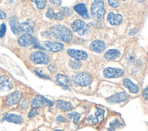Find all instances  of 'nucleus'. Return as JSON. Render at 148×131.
Returning a JSON list of instances; mask_svg holds the SVG:
<instances>
[{
    "instance_id": "nucleus-43",
    "label": "nucleus",
    "mask_w": 148,
    "mask_h": 131,
    "mask_svg": "<svg viewBox=\"0 0 148 131\" xmlns=\"http://www.w3.org/2000/svg\"><path fill=\"white\" fill-rule=\"evenodd\" d=\"M136 1H137L138 2H143V1H145V0H136Z\"/></svg>"
},
{
    "instance_id": "nucleus-18",
    "label": "nucleus",
    "mask_w": 148,
    "mask_h": 131,
    "mask_svg": "<svg viewBox=\"0 0 148 131\" xmlns=\"http://www.w3.org/2000/svg\"><path fill=\"white\" fill-rule=\"evenodd\" d=\"M123 85L132 94H137L139 91V86L137 84H134L130 79L125 78L123 80Z\"/></svg>"
},
{
    "instance_id": "nucleus-16",
    "label": "nucleus",
    "mask_w": 148,
    "mask_h": 131,
    "mask_svg": "<svg viewBox=\"0 0 148 131\" xmlns=\"http://www.w3.org/2000/svg\"><path fill=\"white\" fill-rule=\"evenodd\" d=\"M91 49L97 53H102L106 48L105 44L101 40H94L90 44Z\"/></svg>"
},
{
    "instance_id": "nucleus-30",
    "label": "nucleus",
    "mask_w": 148,
    "mask_h": 131,
    "mask_svg": "<svg viewBox=\"0 0 148 131\" xmlns=\"http://www.w3.org/2000/svg\"><path fill=\"white\" fill-rule=\"evenodd\" d=\"M54 13L52 8L49 9L46 13V16L50 19H54Z\"/></svg>"
},
{
    "instance_id": "nucleus-36",
    "label": "nucleus",
    "mask_w": 148,
    "mask_h": 131,
    "mask_svg": "<svg viewBox=\"0 0 148 131\" xmlns=\"http://www.w3.org/2000/svg\"><path fill=\"white\" fill-rule=\"evenodd\" d=\"M49 1L52 5L55 6H59L61 3V0H49Z\"/></svg>"
},
{
    "instance_id": "nucleus-17",
    "label": "nucleus",
    "mask_w": 148,
    "mask_h": 131,
    "mask_svg": "<svg viewBox=\"0 0 148 131\" xmlns=\"http://www.w3.org/2000/svg\"><path fill=\"white\" fill-rule=\"evenodd\" d=\"M108 20L112 25H118L121 24L123 21V17L120 14H114L110 12L108 15Z\"/></svg>"
},
{
    "instance_id": "nucleus-29",
    "label": "nucleus",
    "mask_w": 148,
    "mask_h": 131,
    "mask_svg": "<svg viewBox=\"0 0 148 131\" xmlns=\"http://www.w3.org/2000/svg\"><path fill=\"white\" fill-rule=\"evenodd\" d=\"M6 31V26L4 23L0 25V38L3 37Z\"/></svg>"
},
{
    "instance_id": "nucleus-39",
    "label": "nucleus",
    "mask_w": 148,
    "mask_h": 131,
    "mask_svg": "<svg viewBox=\"0 0 148 131\" xmlns=\"http://www.w3.org/2000/svg\"><path fill=\"white\" fill-rule=\"evenodd\" d=\"M143 97L145 99H147V88H145L143 90Z\"/></svg>"
},
{
    "instance_id": "nucleus-21",
    "label": "nucleus",
    "mask_w": 148,
    "mask_h": 131,
    "mask_svg": "<svg viewBox=\"0 0 148 131\" xmlns=\"http://www.w3.org/2000/svg\"><path fill=\"white\" fill-rule=\"evenodd\" d=\"M56 105L58 109L64 111H70L73 107V105L71 102L63 100H58L56 102Z\"/></svg>"
},
{
    "instance_id": "nucleus-23",
    "label": "nucleus",
    "mask_w": 148,
    "mask_h": 131,
    "mask_svg": "<svg viewBox=\"0 0 148 131\" xmlns=\"http://www.w3.org/2000/svg\"><path fill=\"white\" fill-rule=\"evenodd\" d=\"M84 22L82 20H76L71 24V28L73 32H79L84 27Z\"/></svg>"
},
{
    "instance_id": "nucleus-33",
    "label": "nucleus",
    "mask_w": 148,
    "mask_h": 131,
    "mask_svg": "<svg viewBox=\"0 0 148 131\" xmlns=\"http://www.w3.org/2000/svg\"><path fill=\"white\" fill-rule=\"evenodd\" d=\"M38 114H39L38 110L34 108V109H31L29 111V112L28 113V117H33L35 116L36 115H38Z\"/></svg>"
},
{
    "instance_id": "nucleus-15",
    "label": "nucleus",
    "mask_w": 148,
    "mask_h": 131,
    "mask_svg": "<svg viewBox=\"0 0 148 131\" xmlns=\"http://www.w3.org/2000/svg\"><path fill=\"white\" fill-rule=\"evenodd\" d=\"M73 9L84 19H87L90 18V15L88 10L84 3H78L74 6Z\"/></svg>"
},
{
    "instance_id": "nucleus-32",
    "label": "nucleus",
    "mask_w": 148,
    "mask_h": 131,
    "mask_svg": "<svg viewBox=\"0 0 148 131\" xmlns=\"http://www.w3.org/2000/svg\"><path fill=\"white\" fill-rule=\"evenodd\" d=\"M109 4L113 7H117L119 6V0H108Z\"/></svg>"
},
{
    "instance_id": "nucleus-5",
    "label": "nucleus",
    "mask_w": 148,
    "mask_h": 131,
    "mask_svg": "<svg viewBox=\"0 0 148 131\" xmlns=\"http://www.w3.org/2000/svg\"><path fill=\"white\" fill-rule=\"evenodd\" d=\"M96 111L94 113V114L90 115L86 120V122L88 124H91L92 125L97 124L101 122L104 118L105 110L100 107H97Z\"/></svg>"
},
{
    "instance_id": "nucleus-4",
    "label": "nucleus",
    "mask_w": 148,
    "mask_h": 131,
    "mask_svg": "<svg viewBox=\"0 0 148 131\" xmlns=\"http://www.w3.org/2000/svg\"><path fill=\"white\" fill-rule=\"evenodd\" d=\"M105 12L103 0H94L91 6V13L95 18H100Z\"/></svg>"
},
{
    "instance_id": "nucleus-42",
    "label": "nucleus",
    "mask_w": 148,
    "mask_h": 131,
    "mask_svg": "<svg viewBox=\"0 0 148 131\" xmlns=\"http://www.w3.org/2000/svg\"><path fill=\"white\" fill-rule=\"evenodd\" d=\"M52 131H64L63 130H61V129H56V130H53Z\"/></svg>"
},
{
    "instance_id": "nucleus-40",
    "label": "nucleus",
    "mask_w": 148,
    "mask_h": 131,
    "mask_svg": "<svg viewBox=\"0 0 148 131\" xmlns=\"http://www.w3.org/2000/svg\"><path fill=\"white\" fill-rule=\"evenodd\" d=\"M6 17V14L5 12L0 10V19H5Z\"/></svg>"
},
{
    "instance_id": "nucleus-44",
    "label": "nucleus",
    "mask_w": 148,
    "mask_h": 131,
    "mask_svg": "<svg viewBox=\"0 0 148 131\" xmlns=\"http://www.w3.org/2000/svg\"><path fill=\"white\" fill-rule=\"evenodd\" d=\"M37 131H40V130H37Z\"/></svg>"
},
{
    "instance_id": "nucleus-2",
    "label": "nucleus",
    "mask_w": 148,
    "mask_h": 131,
    "mask_svg": "<svg viewBox=\"0 0 148 131\" xmlns=\"http://www.w3.org/2000/svg\"><path fill=\"white\" fill-rule=\"evenodd\" d=\"M72 79L75 84L82 87L89 86L92 82V76L86 72L77 73L73 75Z\"/></svg>"
},
{
    "instance_id": "nucleus-11",
    "label": "nucleus",
    "mask_w": 148,
    "mask_h": 131,
    "mask_svg": "<svg viewBox=\"0 0 148 131\" xmlns=\"http://www.w3.org/2000/svg\"><path fill=\"white\" fill-rule=\"evenodd\" d=\"M18 43L23 47H28L31 45L36 44L35 39L30 35L24 34L18 38Z\"/></svg>"
},
{
    "instance_id": "nucleus-25",
    "label": "nucleus",
    "mask_w": 148,
    "mask_h": 131,
    "mask_svg": "<svg viewBox=\"0 0 148 131\" xmlns=\"http://www.w3.org/2000/svg\"><path fill=\"white\" fill-rule=\"evenodd\" d=\"M122 125L121 122L117 118H116L113 121L110 122L109 127L108 128L109 131H115L117 129L119 128Z\"/></svg>"
},
{
    "instance_id": "nucleus-41",
    "label": "nucleus",
    "mask_w": 148,
    "mask_h": 131,
    "mask_svg": "<svg viewBox=\"0 0 148 131\" xmlns=\"http://www.w3.org/2000/svg\"><path fill=\"white\" fill-rule=\"evenodd\" d=\"M135 33H136V30H135V29H131V30H130V34H131V35H134V34H135Z\"/></svg>"
},
{
    "instance_id": "nucleus-26",
    "label": "nucleus",
    "mask_w": 148,
    "mask_h": 131,
    "mask_svg": "<svg viewBox=\"0 0 148 131\" xmlns=\"http://www.w3.org/2000/svg\"><path fill=\"white\" fill-rule=\"evenodd\" d=\"M68 117L69 119L71 120H73V123L76 124L80 118V115L79 113L75 111V112H72V113H70L68 114Z\"/></svg>"
},
{
    "instance_id": "nucleus-1",
    "label": "nucleus",
    "mask_w": 148,
    "mask_h": 131,
    "mask_svg": "<svg viewBox=\"0 0 148 131\" xmlns=\"http://www.w3.org/2000/svg\"><path fill=\"white\" fill-rule=\"evenodd\" d=\"M50 32L56 38L64 42L68 43L72 39V33L71 30L66 26L56 25L51 27Z\"/></svg>"
},
{
    "instance_id": "nucleus-6",
    "label": "nucleus",
    "mask_w": 148,
    "mask_h": 131,
    "mask_svg": "<svg viewBox=\"0 0 148 131\" xmlns=\"http://www.w3.org/2000/svg\"><path fill=\"white\" fill-rule=\"evenodd\" d=\"M53 105L54 102L46 98L42 95H38L32 99L31 107L32 108L37 109L42 107L43 106H53Z\"/></svg>"
},
{
    "instance_id": "nucleus-12",
    "label": "nucleus",
    "mask_w": 148,
    "mask_h": 131,
    "mask_svg": "<svg viewBox=\"0 0 148 131\" xmlns=\"http://www.w3.org/2000/svg\"><path fill=\"white\" fill-rule=\"evenodd\" d=\"M128 95L124 92H120L110 97L107 101L109 103H118L125 101L128 99Z\"/></svg>"
},
{
    "instance_id": "nucleus-9",
    "label": "nucleus",
    "mask_w": 148,
    "mask_h": 131,
    "mask_svg": "<svg viewBox=\"0 0 148 131\" xmlns=\"http://www.w3.org/2000/svg\"><path fill=\"white\" fill-rule=\"evenodd\" d=\"M21 98H22V92L19 90L16 91L10 94L6 97V98L5 100L6 104L9 106H13L17 104V103H18L19 101L21 100Z\"/></svg>"
},
{
    "instance_id": "nucleus-10",
    "label": "nucleus",
    "mask_w": 148,
    "mask_h": 131,
    "mask_svg": "<svg viewBox=\"0 0 148 131\" xmlns=\"http://www.w3.org/2000/svg\"><path fill=\"white\" fill-rule=\"evenodd\" d=\"M66 52L69 56L76 60H86L88 57V54L87 52L82 50L68 49H67Z\"/></svg>"
},
{
    "instance_id": "nucleus-27",
    "label": "nucleus",
    "mask_w": 148,
    "mask_h": 131,
    "mask_svg": "<svg viewBox=\"0 0 148 131\" xmlns=\"http://www.w3.org/2000/svg\"><path fill=\"white\" fill-rule=\"evenodd\" d=\"M69 65L70 67L73 70H78L82 67V63L79 60H70L69 62Z\"/></svg>"
},
{
    "instance_id": "nucleus-8",
    "label": "nucleus",
    "mask_w": 148,
    "mask_h": 131,
    "mask_svg": "<svg viewBox=\"0 0 148 131\" xmlns=\"http://www.w3.org/2000/svg\"><path fill=\"white\" fill-rule=\"evenodd\" d=\"M42 48L50 52H56L62 51L64 49V44L60 43L46 41L42 43Z\"/></svg>"
},
{
    "instance_id": "nucleus-31",
    "label": "nucleus",
    "mask_w": 148,
    "mask_h": 131,
    "mask_svg": "<svg viewBox=\"0 0 148 131\" xmlns=\"http://www.w3.org/2000/svg\"><path fill=\"white\" fill-rule=\"evenodd\" d=\"M64 14L63 12H58L57 13H54V19L57 20H62L64 18Z\"/></svg>"
},
{
    "instance_id": "nucleus-37",
    "label": "nucleus",
    "mask_w": 148,
    "mask_h": 131,
    "mask_svg": "<svg viewBox=\"0 0 148 131\" xmlns=\"http://www.w3.org/2000/svg\"><path fill=\"white\" fill-rule=\"evenodd\" d=\"M28 105H29V101H28V100L26 99V100H24L22 102V103L21 104V107L23 109H25L28 106Z\"/></svg>"
},
{
    "instance_id": "nucleus-28",
    "label": "nucleus",
    "mask_w": 148,
    "mask_h": 131,
    "mask_svg": "<svg viewBox=\"0 0 148 131\" xmlns=\"http://www.w3.org/2000/svg\"><path fill=\"white\" fill-rule=\"evenodd\" d=\"M31 1L36 3V7L39 9H43L46 4V0H31Z\"/></svg>"
},
{
    "instance_id": "nucleus-14",
    "label": "nucleus",
    "mask_w": 148,
    "mask_h": 131,
    "mask_svg": "<svg viewBox=\"0 0 148 131\" xmlns=\"http://www.w3.org/2000/svg\"><path fill=\"white\" fill-rule=\"evenodd\" d=\"M6 121L17 124H21L23 122V118L21 115L15 114L6 113L2 117V121Z\"/></svg>"
},
{
    "instance_id": "nucleus-34",
    "label": "nucleus",
    "mask_w": 148,
    "mask_h": 131,
    "mask_svg": "<svg viewBox=\"0 0 148 131\" xmlns=\"http://www.w3.org/2000/svg\"><path fill=\"white\" fill-rule=\"evenodd\" d=\"M56 121L58 122H67V119L62 115H58L56 118Z\"/></svg>"
},
{
    "instance_id": "nucleus-3",
    "label": "nucleus",
    "mask_w": 148,
    "mask_h": 131,
    "mask_svg": "<svg viewBox=\"0 0 148 131\" xmlns=\"http://www.w3.org/2000/svg\"><path fill=\"white\" fill-rule=\"evenodd\" d=\"M31 60L35 64H46L50 61L49 56L41 51H37L30 55Z\"/></svg>"
},
{
    "instance_id": "nucleus-19",
    "label": "nucleus",
    "mask_w": 148,
    "mask_h": 131,
    "mask_svg": "<svg viewBox=\"0 0 148 131\" xmlns=\"http://www.w3.org/2000/svg\"><path fill=\"white\" fill-rule=\"evenodd\" d=\"M20 31L23 32L25 34H28L32 36L34 32V25L28 22H24L20 24Z\"/></svg>"
},
{
    "instance_id": "nucleus-24",
    "label": "nucleus",
    "mask_w": 148,
    "mask_h": 131,
    "mask_svg": "<svg viewBox=\"0 0 148 131\" xmlns=\"http://www.w3.org/2000/svg\"><path fill=\"white\" fill-rule=\"evenodd\" d=\"M56 80L58 83L64 87L68 86L69 85V80L67 76L65 75L58 74L56 76Z\"/></svg>"
},
{
    "instance_id": "nucleus-35",
    "label": "nucleus",
    "mask_w": 148,
    "mask_h": 131,
    "mask_svg": "<svg viewBox=\"0 0 148 131\" xmlns=\"http://www.w3.org/2000/svg\"><path fill=\"white\" fill-rule=\"evenodd\" d=\"M48 69H49V70L50 71V72H52V73L56 72V70H57L56 66H55L54 64H51L50 65H49V66H48Z\"/></svg>"
},
{
    "instance_id": "nucleus-20",
    "label": "nucleus",
    "mask_w": 148,
    "mask_h": 131,
    "mask_svg": "<svg viewBox=\"0 0 148 131\" xmlns=\"http://www.w3.org/2000/svg\"><path fill=\"white\" fill-rule=\"evenodd\" d=\"M9 24L10 26V28L13 32V33L15 34H18L20 33V24L18 23V20L16 17L12 16L9 19Z\"/></svg>"
},
{
    "instance_id": "nucleus-22",
    "label": "nucleus",
    "mask_w": 148,
    "mask_h": 131,
    "mask_svg": "<svg viewBox=\"0 0 148 131\" xmlns=\"http://www.w3.org/2000/svg\"><path fill=\"white\" fill-rule=\"evenodd\" d=\"M120 52L118 49H112L107 51L104 54V57L108 60H114L120 57Z\"/></svg>"
},
{
    "instance_id": "nucleus-7",
    "label": "nucleus",
    "mask_w": 148,
    "mask_h": 131,
    "mask_svg": "<svg viewBox=\"0 0 148 131\" xmlns=\"http://www.w3.org/2000/svg\"><path fill=\"white\" fill-rule=\"evenodd\" d=\"M124 74V70L118 68L107 67L105 68L103 71V75L104 77L108 79L117 78L122 76Z\"/></svg>"
},
{
    "instance_id": "nucleus-13",
    "label": "nucleus",
    "mask_w": 148,
    "mask_h": 131,
    "mask_svg": "<svg viewBox=\"0 0 148 131\" xmlns=\"http://www.w3.org/2000/svg\"><path fill=\"white\" fill-rule=\"evenodd\" d=\"M13 83L6 75L0 76V89L2 91H8L12 89Z\"/></svg>"
},
{
    "instance_id": "nucleus-38",
    "label": "nucleus",
    "mask_w": 148,
    "mask_h": 131,
    "mask_svg": "<svg viewBox=\"0 0 148 131\" xmlns=\"http://www.w3.org/2000/svg\"><path fill=\"white\" fill-rule=\"evenodd\" d=\"M35 74H36L38 76H39L40 77V78H47V76L46 75H44V74H41L40 72H39L37 71H35Z\"/></svg>"
}]
</instances>
